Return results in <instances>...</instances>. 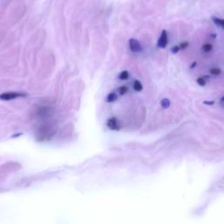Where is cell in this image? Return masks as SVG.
Returning <instances> with one entry per match:
<instances>
[{
  "label": "cell",
  "instance_id": "cell-10",
  "mask_svg": "<svg viewBox=\"0 0 224 224\" xmlns=\"http://www.w3.org/2000/svg\"><path fill=\"white\" fill-rule=\"evenodd\" d=\"M129 76H130L129 72L126 71V70H124V71H123V72L120 73V74H119V79H120V80H123V81H124V80H127V79L129 78Z\"/></svg>",
  "mask_w": 224,
  "mask_h": 224
},
{
  "label": "cell",
  "instance_id": "cell-12",
  "mask_svg": "<svg viewBox=\"0 0 224 224\" xmlns=\"http://www.w3.org/2000/svg\"><path fill=\"white\" fill-rule=\"evenodd\" d=\"M213 49V46L211 45V44H209V43H207V44H205V45L202 46V50H203L205 53H209V52H211Z\"/></svg>",
  "mask_w": 224,
  "mask_h": 224
},
{
  "label": "cell",
  "instance_id": "cell-20",
  "mask_svg": "<svg viewBox=\"0 0 224 224\" xmlns=\"http://www.w3.org/2000/svg\"><path fill=\"white\" fill-rule=\"evenodd\" d=\"M221 102H224V96L221 99Z\"/></svg>",
  "mask_w": 224,
  "mask_h": 224
},
{
  "label": "cell",
  "instance_id": "cell-13",
  "mask_svg": "<svg viewBox=\"0 0 224 224\" xmlns=\"http://www.w3.org/2000/svg\"><path fill=\"white\" fill-rule=\"evenodd\" d=\"M118 92H119V94L121 95V96L126 94L127 92H128V88H127L126 86H122V87H120V88H119Z\"/></svg>",
  "mask_w": 224,
  "mask_h": 224
},
{
  "label": "cell",
  "instance_id": "cell-4",
  "mask_svg": "<svg viewBox=\"0 0 224 224\" xmlns=\"http://www.w3.org/2000/svg\"><path fill=\"white\" fill-rule=\"evenodd\" d=\"M129 46H130V50L133 53H139L142 51V46L136 39H130L129 41Z\"/></svg>",
  "mask_w": 224,
  "mask_h": 224
},
{
  "label": "cell",
  "instance_id": "cell-16",
  "mask_svg": "<svg viewBox=\"0 0 224 224\" xmlns=\"http://www.w3.org/2000/svg\"><path fill=\"white\" fill-rule=\"evenodd\" d=\"M180 50V48H179V46H173L172 47L171 51L172 53H179V51Z\"/></svg>",
  "mask_w": 224,
  "mask_h": 224
},
{
  "label": "cell",
  "instance_id": "cell-5",
  "mask_svg": "<svg viewBox=\"0 0 224 224\" xmlns=\"http://www.w3.org/2000/svg\"><path fill=\"white\" fill-rule=\"evenodd\" d=\"M107 126L110 128V130H120V126L118 124L117 119L116 117H111L108 120L107 122Z\"/></svg>",
  "mask_w": 224,
  "mask_h": 224
},
{
  "label": "cell",
  "instance_id": "cell-8",
  "mask_svg": "<svg viewBox=\"0 0 224 224\" xmlns=\"http://www.w3.org/2000/svg\"><path fill=\"white\" fill-rule=\"evenodd\" d=\"M160 105L163 109H168L171 105V101L168 98H164L160 101Z\"/></svg>",
  "mask_w": 224,
  "mask_h": 224
},
{
  "label": "cell",
  "instance_id": "cell-18",
  "mask_svg": "<svg viewBox=\"0 0 224 224\" xmlns=\"http://www.w3.org/2000/svg\"><path fill=\"white\" fill-rule=\"evenodd\" d=\"M203 103L206 104V105H213L215 103V102L214 101H204Z\"/></svg>",
  "mask_w": 224,
  "mask_h": 224
},
{
  "label": "cell",
  "instance_id": "cell-17",
  "mask_svg": "<svg viewBox=\"0 0 224 224\" xmlns=\"http://www.w3.org/2000/svg\"><path fill=\"white\" fill-rule=\"evenodd\" d=\"M179 48L180 49H186L187 47H188V46H189V44H188V41H185V42H182V43H180L179 44Z\"/></svg>",
  "mask_w": 224,
  "mask_h": 224
},
{
  "label": "cell",
  "instance_id": "cell-19",
  "mask_svg": "<svg viewBox=\"0 0 224 224\" xmlns=\"http://www.w3.org/2000/svg\"><path fill=\"white\" fill-rule=\"evenodd\" d=\"M196 65H197V62H196V61H194V63H193V64L191 65V68H194Z\"/></svg>",
  "mask_w": 224,
  "mask_h": 224
},
{
  "label": "cell",
  "instance_id": "cell-3",
  "mask_svg": "<svg viewBox=\"0 0 224 224\" xmlns=\"http://www.w3.org/2000/svg\"><path fill=\"white\" fill-rule=\"evenodd\" d=\"M167 44H168V35L166 30H163L162 33L159 36V40H158V43L157 45L159 48H166Z\"/></svg>",
  "mask_w": 224,
  "mask_h": 224
},
{
  "label": "cell",
  "instance_id": "cell-1",
  "mask_svg": "<svg viewBox=\"0 0 224 224\" xmlns=\"http://www.w3.org/2000/svg\"><path fill=\"white\" fill-rule=\"evenodd\" d=\"M55 132V129L53 125H44L39 130V139H48L52 138Z\"/></svg>",
  "mask_w": 224,
  "mask_h": 224
},
{
  "label": "cell",
  "instance_id": "cell-6",
  "mask_svg": "<svg viewBox=\"0 0 224 224\" xmlns=\"http://www.w3.org/2000/svg\"><path fill=\"white\" fill-rule=\"evenodd\" d=\"M51 113V108L49 107H40L38 110V115L41 117H46Z\"/></svg>",
  "mask_w": 224,
  "mask_h": 224
},
{
  "label": "cell",
  "instance_id": "cell-2",
  "mask_svg": "<svg viewBox=\"0 0 224 224\" xmlns=\"http://www.w3.org/2000/svg\"><path fill=\"white\" fill-rule=\"evenodd\" d=\"M27 95L25 93H20V92H5L0 95V100L3 101H11L14 100L16 98L25 97Z\"/></svg>",
  "mask_w": 224,
  "mask_h": 224
},
{
  "label": "cell",
  "instance_id": "cell-7",
  "mask_svg": "<svg viewBox=\"0 0 224 224\" xmlns=\"http://www.w3.org/2000/svg\"><path fill=\"white\" fill-rule=\"evenodd\" d=\"M213 22L216 25H217L218 26H220L221 28L224 29V19H220L217 17H212Z\"/></svg>",
  "mask_w": 224,
  "mask_h": 224
},
{
  "label": "cell",
  "instance_id": "cell-9",
  "mask_svg": "<svg viewBox=\"0 0 224 224\" xmlns=\"http://www.w3.org/2000/svg\"><path fill=\"white\" fill-rule=\"evenodd\" d=\"M117 98V96L116 93H110V94H109L108 96H107L106 101L108 102H114V101H116Z\"/></svg>",
  "mask_w": 224,
  "mask_h": 224
},
{
  "label": "cell",
  "instance_id": "cell-11",
  "mask_svg": "<svg viewBox=\"0 0 224 224\" xmlns=\"http://www.w3.org/2000/svg\"><path fill=\"white\" fill-rule=\"evenodd\" d=\"M133 88L136 91H141L143 90V85L139 81H135L133 83Z\"/></svg>",
  "mask_w": 224,
  "mask_h": 224
},
{
  "label": "cell",
  "instance_id": "cell-14",
  "mask_svg": "<svg viewBox=\"0 0 224 224\" xmlns=\"http://www.w3.org/2000/svg\"><path fill=\"white\" fill-rule=\"evenodd\" d=\"M196 82L200 86V87H204L206 86V80L203 77H199L196 80Z\"/></svg>",
  "mask_w": 224,
  "mask_h": 224
},
{
  "label": "cell",
  "instance_id": "cell-15",
  "mask_svg": "<svg viewBox=\"0 0 224 224\" xmlns=\"http://www.w3.org/2000/svg\"><path fill=\"white\" fill-rule=\"evenodd\" d=\"M221 73V70L220 68H214L210 69V74H212L214 75H219Z\"/></svg>",
  "mask_w": 224,
  "mask_h": 224
}]
</instances>
